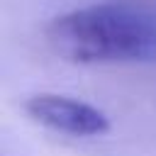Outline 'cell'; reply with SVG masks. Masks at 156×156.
<instances>
[{
	"instance_id": "6da1fadb",
	"label": "cell",
	"mask_w": 156,
	"mask_h": 156,
	"mask_svg": "<svg viewBox=\"0 0 156 156\" xmlns=\"http://www.w3.org/2000/svg\"><path fill=\"white\" fill-rule=\"evenodd\" d=\"M44 39L68 63L156 61V10L129 2L71 10L44 27Z\"/></svg>"
},
{
	"instance_id": "7a4b0ae2",
	"label": "cell",
	"mask_w": 156,
	"mask_h": 156,
	"mask_svg": "<svg viewBox=\"0 0 156 156\" xmlns=\"http://www.w3.org/2000/svg\"><path fill=\"white\" fill-rule=\"evenodd\" d=\"M24 112L41 127L68 136H98L110 129V119L102 110L56 93H37L27 98Z\"/></svg>"
}]
</instances>
